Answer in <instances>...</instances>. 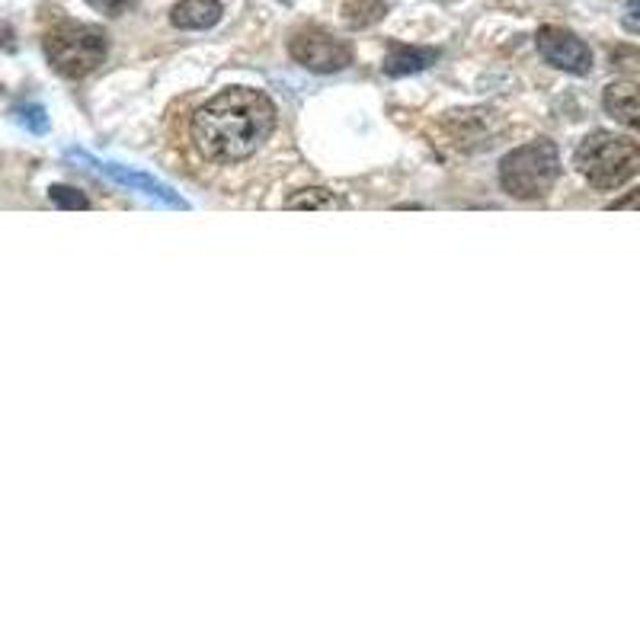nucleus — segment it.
<instances>
[{
  "label": "nucleus",
  "mask_w": 640,
  "mask_h": 640,
  "mask_svg": "<svg viewBox=\"0 0 640 640\" xmlns=\"http://www.w3.org/2000/svg\"><path fill=\"white\" fill-rule=\"evenodd\" d=\"M275 106L263 91L228 87L206 99L192 119V141L209 160H244L273 135Z\"/></svg>",
  "instance_id": "1"
},
{
  "label": "nucleus",
  "mask_w": 640,
  "mask_h": 640,
  "mask_svg": "<svg viewBox=\"0 0 640 640\" xmlns=\"http://www.w3.org/2000/svg\"><path fill=\"white\" fill-rule=\"evenodd\" d=\"M42 49H45V59L52 64V71H59L62 77H71V81H81L106 62L109 39L99 27L67 20V23H59L55 30L45 32Z\"/></svg>",
  "instance_id": "2"
},
{
  "label": "nucleus",
  "mask_w": 640,
  "mask_h": 640,
  "mask_svg": "<svg viewBox=\"0 0 640 640\" xmlns=\"http://www.w3.org/2000/svg\"><path fill=\"white\" fill-rule=\"evenodd\" d=\"M577 170L596 189L628 183L640 170V141L628 135L592 132L577 148Z\"/></svg>",
  "instance_id": "3"
},
{
  "label": "nucleus",
  "mask_w": 640,
  "mask_h": 640,
  "mask_svg": "<svg viewBox=\"0 0 640 640\" xmlns=\"http://www.w3.org/2000/svg\"><path fill=\"white\" fill-rule=\"evenodd\" d=\"M560 177V154L548 138L522 145L500 164V183L516 199H542Z\"/></svg>",
  "instance_id": "4"
},
{
  "label": "nucleus",
  "mask_w": 640,
  "mask_h": 640,
  "mask_svg": "<svg viewBox=\"0 0 640 640\" xmlns=\"http://www.w3.org/2000/svg\"><path fill=\"white\" fill-rule=\"evenodd\" d=\"M288 55L314 74H336L353 64V45L346 39H336L334 32L307 27L292 35Z\"/></svg>",
  "instance_id": "5"
},
{
  "label": "nucleus",
  "mask_w": 640,
  "mask_h": 640,
  "mask_svg": "<svg viewBox=\"0 0 640 640\" xmlns=\"http://www.w3.org/2000/svg\"><path fill=\"white\" fill-rule=\"evenodd\" d=\"M535 45H538V52H542L545 62L560 67V71H567V74L583 77V74L592 71V52H589V45L570 30H564V27H542L538 35H535Z\"/></svg>",
  "instance_id": "6"
},
{
  "label": "nucleus",
  "mask_w": 640,
  "mask_h": 640,
  "mask_svg": "<svg viewBox=\"0 0 640 640\" xmlns=\"http://www.w3.org/2000/svg\"><path fill=\"white\" fill-rule=\"evenodd\" d=\"M74 157H81V160H87L91 167H96L103 177H109L113 183L128 186V189H138V192H145V196H151L157 199L160 206H174V209H186V202L174 192V189H167L164 183H157L154 177L148 174H138V170H132V167H123V164H99V160H93L87 154H74Z\"/></svg>",
  "instance_id": "7"
},
{
  "label": "nucleus",
  "mask_w": 640,
  "mask_h": 640,
  "mask_svg": "<svg viewBox=\"0 0 640 640\" xmlns=\"http://www.w3.org/2000/svg\"><path fill=\"white\" fill-rule=\"evenodd\" d=\"M602 106L615 123L640 128V84L631 81H615L602 93Z\"/></svg>",
  "instance_id": "8"
},
{
  "label": "nucleus",
  "mask_w": 640,
  "mask_h": 640,
  "mask_svg": "<svg viewBox=\"0 0 640 640\" xmlns=\"http://www.w3.org/2000/svg\"><path fill=\"white\" fill-rule=\"evenodd\" d=\"M221 13H224L221 0H180L170 10V23L177 30H212L218 27Z\"/></svg>",
  "instance_id": "9"
},
{
  "label": "nucleus",
  "mask_w": 640,
  "mask_h": 640,
  "mask_svg": "<svg viewBox=\"0 0 640 640\" xmlns=\"http://www.w3.org/2000/svg\"><path fill=\"white\" fill-rule=\"evenodd\" d=\"M439 62V49H423V45H395L385 59V74L388 77H407L420 74L429 64Z\"/></svg>",
  "instance_id": "10"
},
{
  "label": "nucleus",
  "mask_w": 640,
  "mask_h": 640,
  "mask_svg": "<svg viewBox=\"0 0 640 640\" xmlns=\"http://www.w3.org/2000/svg\"><path fill=\"white\" fill-rule=\"evenodd\" d=\"M385 13H388L385 0H346L343 3V23L349 30H368V27L381 23Z\"/></svg>",
  "instance_id": "11"
},
{
  "label": "nucleus",
  "mask_w": 640,
  "mask_h": 640,
  "mask_svg": "<svg viewBox=\"0 0 640 640\" xmlns=\"http://www.w3.org/2000/svg\"><path fill=\"white\" fill-rule=\"evenodd\" d=\"M343 202L336 199L331 189H302L298 196H292L285 202V209H298V212H307V209H339Z\"/></svg>",
  "instance_id": "12"
},
{
  "label": "nucleus",
  "mask_w": 640,
  "mask_h": 640,
  "mask_svg": "<svg viewBox=\"0 0 640 640\" xmlns=\"http://www.w3.org/2000/svg\"><path fill=\"white\" fill-rule=\"evenodd\" d=\"M49 199H52L59 209H71V212L91 209V199H87L81 189H74V186H52V189H49Z\"/></svg>",
  "instance_id": "13"
},
{
  "label": "nucleus",
  "mask_w": 640,
  "mask_h": 640,
  "mask_svg": "<svg viewBox=\"0 0 640 640\" xmlns=\"http://www.w3.org/2000/svg\"><path fill=\"white\" fill-rule=\"evenodd\" d=\"M17 119L27 125V128H32L35 135H42V132L49 128V119H45V109H42V106H20V109H17Z\"/></svg>",
  "instance_id": "14"
},
{
  "label": "nucleus",
  "mask_w": 640,
  "mask_h": 640,
  "mask_svg": "<svg viewBox=\"0 0 640 640\" xmlns=\"http://www.w3.org/2000/svg\"><path fill=\"white\" fill-rule=\"evenodd\" d=\"M96 13H103V17H123L128 13L132 7H135V0H87Z\"/></svg>",
  "instance_id": "15"
},
{
  "label": "nucleus",
  "mask_w": 640,
  "mask_h": 640,
  "mask_svg": "<svg viewBox=\"0 0 640 640\" xmlns=\"http://www.w3.org/2000/svg\"><path fill=\"white\" fill-rule=\"evenodd\" d=\"M621 27L631 32V35H640V0H628V3H625Z\"/></svg>",
  "instance_id": "16"
},
{
  "label": "nucleus",
  "mask_w": 640,
  "mask_h": 640,
  "mask_svg": "<svg viewBox=\"0 0 640 640\" xmlns=\"http://www.w3.org/2000/svg\"><path fill=\"white\" fill-rule=\"evenodd\" d=\"M13 49H17V32L10 23L0 20V52H13Z\"/></svg>",
  "instance_id": "17"
},
{
  "label": "nucleus",
  "mask_w": 640,
  "mask_h": 640,
  "mask_svg": "<svg viewBox=\"0 0 640 640\" xmlns=\"http://www.w3.org/2000/svg\"><path fill=\"white\" fill-rule=\"evenodd\" d=\"M439 3H455V0H439Z\"/></svg>",
  "instance_id": "18"
}]
</instances>
